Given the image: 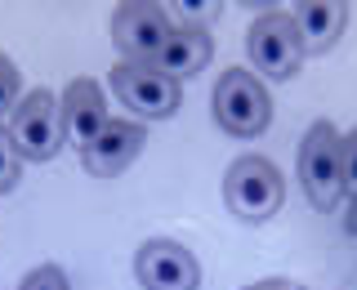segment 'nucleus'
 <instances>
[{
	"instance_id": "nucleus-1",
	"label": "nucleus",
	"mask_w": 357,
	"mask_h": 290,
	"mask_svg": "<svg viewBox=\"0 0 357 290\" xmlns=\"http://www.w3.org/2000/svg\"><path fill=\"white\" fill-rule=\"evenodd\" d=\"M210 112H215L223 134H232V139H259L268 130V121H273V98H268L259 76H250L245 67H228L215 81Z\"/></svg>"
},
{
	"instance_id": "nucleus-2",
	"label": "nucleus",
	"mask_w": 357,
	"mask_h": 290,
	"mask_svg": "<svg viewBox=\"0 0 357 290\" xmlns=\"http://www.w3.org/2000/svg\"><path fill=\"white\" fill-rule=\"evenodd\" d=\"M223 201L228 210L245 223H264L282 210L286 201V183H282V170L264 156H237L223 174Z\"/></svg>"
},
{
	"instance_id": "nucleus-3",
	"label": "nucleus",
	"mask_w": 357,
	"mask_h": 290,
	"mask_svg": "<svg viewBox=\"0 0 357 290\" xmlns=\"http://www.w3.org/2000/svg\"><path fill=\"white\" fill-rule=\"evenodd\" d=\"M299 188L312 210H335L344 197V165H340V134L331 121H312L299 143Z\"/></svg>"
},
{
	"instance_id": "nucleus-4",
	"label": "nucleus",
	"mask_w": 357,
	"mask_h": 290,
	"mask_svg": "<svg viewBox=\"0 0 357 290\" xmlns=\"http://www.w3.org/2000/svg\"><path fill=\"white\" fill-rule=\"evenodd\" d=\"M245 54L264 81H290L304 67V40L295 31V18L282 9H264L245 31Z\"/></svg>"
},
{
	"instance_id": "nucleus-5",
	"label": "nucleus",
	"mask_w": 357,
	"mask_h": 290,
	"mask_svg": "<svg viewBox=\"0 0 357 290\" xmlns=\"http://www.w3.org/2000/svg\"><path fill=\"white\" fill-rule=\"evenodd\" d=\"M9 139L22 161H54L67 143V125H63V107L50 89H31L22 94V103L9 116Z\"/></svg>"
},
{
	"instance_id": "nucleus-6",
	"label": "nucleus",
	"mask_w": 357,
	"mask_h": 290,
	"mask_svg": "<svg viewBox=\"0 0 357 290\" xmlns=\"http://www.w3.org/2000/svg\"><path fill=\"white\" fill-rule=\"evenodd\" d=\"M107 81H112V94L134 116L161 121V116H174L178 103H183V85L170 81L165 72H156V67H148V63H116Z\"/></svg>"
},
{
	"instance_id": "nucleus-7",
	"label": "nucleus",
	"mask_w": 357,
	"mask_h": 290,
	"mask_svg": "<svg viewBox=\"0 0 357 290\" xmlns=\"http://www.w3.org/2000/svg\"><path fill=\"white\" fill-rule=\"evenodd\" d=\"M174 31V18L165 14V5H116V14H112V40H116V49L126 54L121 63H156L165 49V40H170Z\"/></svg>"
},
{
	"instance_id": "nucleus-8",
	"label": "nucleus",
	"mask_w": 357,
	"mask_h": 290,
	"mask_svg": "<svg viewBox=\"0 0 357 290\" xmlns=\"http://www.w3.org/2000/svg\"><path fill=\"white\" fill-rule=\"evenodd\" d=\"M134 277H139L143 290H197L201 286V268L192 259V250L170 237H152L139 245Z\"/></svg>"
},
{
	"instance_id": "nucleus-9",
	"label": "nucleus",
	"mask_w": 357,
	"mask_h": 290,
	"mask_svg": "<svg viewBox=\"0 0 357 290\" xmlns=\"http://www.w3.org/2000/svg\"><path fill=\"white\" fill-rule=\"evenodd\" d=\"M143 143H148V130H143L139 121H107V125L81 148V165L94 178H112V174L126 170V165H134V156L143 152Z\"/></svg>"
},
{
	"instance_id": "nucleus-10",
	"label": "nucleus",
	"mask_w": 357,
	"mask_h": 290,
	"mask_svg": "<svg viewBox=\"0 0 357 290\" xmlns=\"http://www.w3.org/2000/svg\"><path fill=\"white\" fill-rule=\"evenodd\" d=\"M59 107H63L67 139H72V143H81V148H85V143L94 139V134L103 130V125H107V103H103V89H98L94 76H76V81L63 89Z\"/></svg>"
},
{
	"instance_id": "nucleus-11",
	"label": "nucleus",
	"mask_w": 357,
	"mask_h": 290,
	"mask_svg": "<svg viewBox=\"0 0 357 290\" xmlns=\"http://www.w3.org/2000/svg\"><path fill=\"white\" fill-rule=\"evenodd\" d=\"M210 54H215V45H210V31L206 27H183V22H174L170 40H165L161 59H156L152 67H156V72H165L170 81L183 85L188 76H197L201 67L210 63Z\"/></svg>"
},
{
	"instance_id": "nucleus-12",
	"label": "nucleus",
	"mask_w": 357,
	"mask_h": 290,
	"mask_svg": "<svg viewBox=\"0 0 357 290\" xmlns=\"http://www.w3.org/2000/svg\"><path fill=\"white\" fill-rule=\"evenodd\" d=\"M295 31L304 40V54H326L335 40L344 36V22H349V9L335 5V0H312V5H295Z\"/></svg>"
},
{
	"instance_id": "nucleus-13",
	"label": "nucleus",
	"mask_w": 357,
	"mask_h": 290,
	"mask_svg": "<svg viewBox=\"0 0 357 290\" xmlns=\"http://www.w3.org/2000/svg\"><path fill=\"white\" fill-rule=\"evenodd\" d=\"M18 174H22V156L14 148V139H9V125L0 121V192H14Z\"/></svg>"
},
{
	"instance_id": "nucleus-14",
	"label": "nucleus",
	"mask_w": 357,
	"mask_h": 290,
	"mask_svg": "<svg viewBox=\"0 0 357 290\" xmlns=\"http://www.w3.org/2000/svg\"><path fill=\"white\" fill-rule=\"evenodd\" d=\"M18 103H22V76H18L14 59L0 54V116H14Z\"/></svg>"
},
{
	"instance_id": "nucleus-15",
	"label": "nucleus",
	"mask_w": 357,
	"mask_h": 290,
	"mask_svg": "<svg viewBox=\"0 0 357 290\" xmlns=\"http://www.w3.org/2000/svg\"><path fill=\"white\" fill-rule=\"evenodd\" d=\"M18 290H72V286H67L63 268H54V264H40L36 273H27V277H22V286H18Z\"/></svg>"
},
{
	"instance_id": "nucleus-16",
	"label": "nucleus",
	"mask_w": 357,
	"mask_h": 290,
	"mask_svg": "<svg viewBox=\"0 0 357 290\" xmlns=\"http://www.w3.org/2000/svg\"><path fill=\"white\" fill-rule=\"evenodd\" d=\"M340 165H344V192L357 197V130L340 139Z\"/></svg>"
},
{
	"instance_id": "nucleus-17",
	"label": "nucleus",
	"mask_w": 357,
	"mask_h": 290,
	"mask_svg": "<svg viewBox=\"0 0 357 290\" xmlns=\"http://www.w3.org/2000/svg\"><path fill=\"white\" fill-rule=\"evenodd\" d=\"M245 290H304V286L286 282V277H264V282H255V286H245Z\"/></svg>"
},
{
	"instance_id": "nucleus-18",
	"label": "nucleus",
	"mask_w": 357,
	"mask_h": 290,
	"mask_svg": "<svg viewBox=\"0 0 357 290\" xmlns=\"http://www.w3.org/2000/svg\"><path fill=\"white\" fill-rule=\"evenodd\" d=\"M349 232L357 237V197H353V206H349Z\"/></svg>"
}]
</instances>
